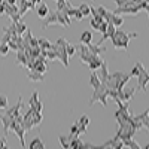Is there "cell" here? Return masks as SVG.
Instances as JSON below:
<instances>
[{"instance_id":"cell-16","label":"cell","mask_w":149,"mask_h":149,"mask_svg":"<svg viewBox=\"0 0 149 149\" xmlns=\"http://www.w3.org/2000/svg\"><path fill=\"white\" fill-rule=\"evenodd\" d=\"M102 63H103V60H102L100 55H93V57L90 58V61L86 63V66H88L91 70H97L98 67L102 66Z\"/></svg>"},{"instance_id":"cell-3","label":"cell","mask_w":149,"mask_h":149,"mask_svg":"<svg viewBox=\"0 0 149 149\" xmlns=\"http://www.w3.org/2000/svg\"><path fill=\"white\" fill-rule=\"evenodd\" d=\"M136 131H137V130L134 128L133 122H131V115H130V118L127 121H124L122 124H119V128L116 131V137H119L121 140L130 139V137H133V136H134Z\"/></svg>"},{"instance_id":"cell-7","label":"cell","mask_w":149,"mask_h":149,"mask_svg":"<svg viewBox=\"0 0 149 149\" xmlns=\"http://www.w3.org/2000/svg\"><path fill=\"white\" fill-rule=\"evenodd\" d=\"M76 52H78V55H79V58H81V61L84 64H86L90 61V58L93 57V54H91V51L88 49V46L86 45H79L78 48H76Z\"/></svg>"},{"instance_id":"cell-9","label":"cell","mask_w":149,"mask_h":149,"mask_svg":"<svg viewBox=\"0 0 149 149\" xmlns=\"http://www.w3.org/2000/svg\"><path fill=\"white\" fill-rule=\"evenodd\" d=\"M12 131L18 136V139H19V142H21V148H26V140H24V136H26L27 131H26V128H24L22 122H21V124H19V122H15L14 127H12Z\"/></svg>"},{"instance_id":"cell-4","label":"cell","mask_w":149,"mask_h":149,"mask_svg":"<svg viewBox=\"0 0 149 149\" xmlns=\"http://www.w3.org/2000/svg\"><path fill=\"white\" fill-rule=\"evenodd\" d=\"M97 102H100L103 106H107V86L104 84H100V86L94 90L93 97L90 98V106H93Z\"/></svg>"},{"instance_id":"cell-52","label":"cell","mask_w":149,"mask_h":149,"mask_svg":"<svg viewBox=\"0 0 149 149\" xmlns=\"http://www.w3.org/2000/svg\"><path fill=\"white\" fill-rule=\"evenodd\" d=\"M145 2H146V3H148V5H149V0H145Z\"/></svg>"},{"instance_id":"cell-21","label":"cell","mask_w":149,"mask_h":149,"mask_svg":"<svg viewBox=\"0 0 149 149\" xmlns=\"http://www.w3.org/2000/svg\"><path fill=\"white\" fill-rule=\"evenodd\" d=\"M100 78H98V74L94 72V70H91V76H90V85L93 86V90H95V88H98L100 86Z\"/></svg>"},{"instance_id":"cell-47","label":"cell","mask_w":149,"mask_h":149,"mask_svg":"<svg viewBox=\"0 0 149 149\" xmlns=\"http://www.w3.org/2000/svg\"><path fill=\"white\" fill-rule=\"evenodd\" d=\"M5 14V6H3V3H0V15H3Z\"/></svg>"},{"instance_id":"cell-29","label":"cell","mask_w":149,"mask_h":149,"mask_svg":"<svg viewBox=\"0 0 149 149\" xmlns=\"http://www.w3.org/2000/svg\"><path fill=\"white\" fill-rule=\"evenodd\" d=\"M15 26H17V34H18V36H22L24 33L27 31V26H26V24H24L21 19L15 22Z\"/></svg>"},{"instance_id":"cell-25","label":"cell","mask_w":149,"mask_h":149,"mask_svg":"<svg viewBox=\"0 0 149 149\" xmlns=\"http://www.w3.org/2000/svg\"><path fill=\"white\" fill-rule=\"evenodd\" d=\"M70 148H73V149L84 148V142L81 140V136H74V137L70 140Z\"/></svg>"},{"instance_id":"cell-11","label":"cell","mask_w":149,"mask_h":149,"mask_svg":"<svg viewBox=\"0 0 149 149\" xmlns=\"http://www.w3.org/2000/svg\"><path fill=\"white\" fill-rule=\"evenodd\" d=\"M98 148H112V149H122V148H124V143H122V140H121L119 137H116V136H115L113 139L107 140L106 143L100 145Z\"/></svg>"},{"instance_id":"cell-23","label":"cell","mask_w":149,"mask_h":149,"mask_svg":"<svg viewBox=\"0 0 149 149\" xmlns=\"http://www.w3.org/2000/svg\"><path fill=\"white\" fill-rule=\"evenodd\" d=\"M79 42L84 43V45L91 43V42H93V33H91V31H82V34H81V40H79Z\"/></svg>"},{"instance_id":"cell-36","label":"cell","mask_w":149,"mask_h":149,"mask_svg":"<svg viewBox=\"0 0 149 149\" xmlns=\"http://www.w3.org/2000/svg\"><path fill=\"white\" fill-rule=\"evenodd\" d=\"M9 51H10V49H9V46H8V43H0V55H8L9 54Z\"/></svg>"},{"instance_id":"cell-38","label":"cell","mask_w":149,"mask_h":149,"mask_svg":"<svg viewBox=\"0 0 149 149\" xmlns=\"http://www.w3.org/2000/svg\"><path fill=\"white\" fill-rule=\"evenodd\" d=\"M0 107L2 109L8 107V97L6 95H0Z\"/></svg>"},{"instance_id":"cell-40","label":"cell","mask_w":149,"mask_h":149,"mask_svg":"<svg viewBox=\"0 0 149 149\" xmlns=\"http://www.w3.org/2000/svg\"><path fill=\"white\" fill-rule=\"evenodd\" d=\"M42 109H43V104H42V102H37V103L33 106V110H34V112H37V113H40V112H42Z\"/></svg>"},{"instance_id":"cell-18","label":"cell","mask_w":149,"mask_h":149,"mask_svg":"<svg viewBox=\"0 0 149 149\" xmlns=\"http://www.w3.org/2000/svg\"><path fill=\"white\" fill-rule=\"evenodd\" d=\"M27 60H29V55L26 54V51L24 49H18L17 51V63L21 66H27Z\"/></svg>"},{"instance_id":"cell-13","label":"cell","mask_w":149,"mask_h":149,"mask_svg":"<svg viewBox=\"0 0 149 149\" xmlns=\"http://www.w3.org/2000/svg\"><path fill=\"white\" fill-rule=\"evenodd\" d=\"M43 19H45V21L42 22V29H46V27H49V26H54V24H58V19H57V10H54V12H49L48 17H45Z\"/></svg>"},{"instance_id":"cell-8","label":"cell","mask_w":149,"mask_h":149,"mask_svg":"<svg viewBox=\"0 0 149 149\" xmlns=\"http://www.w3.org/2000/svg\"><path fill=\"white\" fill-rule=\"evenodd\" d=\"M104 21H107V22H110V24H113L116 29L121 27L122 24H124V18H122L121 15L115 14V12H109V10H107V14H106V17H104Z\"/></svg>"},{"instance_id":"cell-43","label":"cell","mask_w":149,"mask_h":149,"mask_svg":"<svg viewBox=\"0 0 149 149\" xmlns=\"http://www.w3.org/2000/svg\"><path fill=\"white\" fill-rule=\"evenodd\" d=\"M106 30H107V21H103L100 24V27H98V31H100V33H106Z\"/></svg>"},{"instance_id":"cell-27","label":"cell","mask_w":149,"mask_h":149,"mask_svg":"<svg viewBox=\"0 0 149 149\" xmlns=\"http://www.w3.org/2000/svg\"><path fill=\"white\" fill-rule=\"evenodd\" d=\"M42 119H43L42 113H37V112H34L33 116L30 118V122H31V125H33V127H37V125H39V124L42 122Z\"/></svg>"},{"instance_id":"cell-44","label":"cell","mask_w":149,"mask_h":149,"mask_svg":"<svg viewBox=\"0 0 149 149\" xmlns=\"http://www.w3.org/2000/svg\"><path fill=\"white\" fill-rule=\"evenodd\" d=\"M10 39H12V36H10V34H8V33H5V34H3V37H2V40H0V43H8Z\"/></svg>"},{"instance_id":"cell-45","label":"cell","mask_w":149,"mask_h":149,"mask_svg":"<svg viewBox=\"0 0 149 149\" xmlns=\"http://www.w3.org/2000/svg\"><path fill=\"white\" fill-rule=\"evenodd\" d=\"M73 18H76V19H79V21L84 18V15H82V12L79 10V8H76V12H74V17H73Z\"/></svg>"},{"instance_id":"cell-10","label":"cell","mask_w":149,"mask_h":149,"mask_svg":"<svg viewBox=\"0 0 149 149\" xmlns=\"http://www.w3.org/2000/svg\"><path fill=\"white\" fill-rule=\"evenodd\" d=\"M21 106H22V98L19 97V98H18V102H17V104H14L12 107H6V109H5V113L9 115V116H12V118H17V116L19 115V109H21Z\"/></svg>"},{"instance_id":"cell-24","label":"cell","mask_w":149,"mask_h":149,"mask_svg":"<svg viewBox=\"0 0 149 149\" xmlns=\"http://www.w3.org/2000/svg\"><path fill=\"white\" fill-rule=\"evenodd\" d=\"M29 148H30V149H36V148H39V149H43V148H45V143L42 142V139H40V137H34V139H33V140L30 142Z\"/></svg>"},{"instance_id":"cell-19","label":"cell","mask_w":149,"mask_h":149,"mask_svg":"<svg viewBox=\"0 0 149 149\" xmlns=\"http://www.w3.org/2000/svg\"><path fill=\"white\" fill-rule=\"evenodd\" d=\"M29 79L30 81H34V82H42L45 79V73L36 72V70H30L29 72Z\"/></svg>"},{"instance_id":"cell-14","label":"cell","mask_w":149,"mask_h":149,"mask_svg":"<svg viewBox=\"0 0 149 149\" xmlns=\"http://www.w3.org/2000/svg\"><path fill=\"white\" fill-rule=\"evenodd\" d=\"M98 72L97 74H98V78H100V82L102 84H106L107 82V79H109V70H107V61H104L103 60V63H102V66L98 67Z\"/></svg>"},{"instance_id":"cell-48","label":"cell","mask_w":149,"mask_h":149,"mask_svg":"<svg viewBox=\"0 0 149 149\" xmlns=\"http://www.w3.org/2000/svg\"><path fill=\"white\" fill-rule=\"evenodd\" d=\"M3 2H5V3H9V5H15V3H17L15 0H3Z\"/></svg>"},{"instance_id":"cell-50","label":"cell","mask_w":149,"mask_h":149,"mask_svg":"<svg viewBox=\"0 0 149 149\" xmlns=\"http://www.w3.org/2000/svg\"><path fill=\"white\" fill-rule=\"evenodd\" d=\"M33 2H34L36 5H39V3H42V0H33Z\"/></svg>"},{"instance_id":"cell-51","label":"cell","mask_w":149,"mask_h":149,"mask_svg":"<svg viewBox=\"0 0 149 149\" xmlns=\"http://www.w3.org/2000/svg\"><path fill=\"white\" fill-rule=\"evenodd\" d=\"M145 148H146V149H149V145H146V146H145Z\"/></svg>"},{"instance_id":"cell-42","label":"cell","mask_w":149,"mask_h":149,"mask_svg":"<svg viewBox=\"0 0 149 149\" xmlns=\"http://www.w3.org/2000/svg\"><path fill=\"white\" fill-rule=\"evenodd\" d=\"M8 46H9V49H14V51H18V46H17V42L15 40H9L8 42Z\"/></svg>"},{"instance_id":"cell-37","label":"cell","mask_w":149,"mask_h":149,"mask_svg":"<svg viewBox=\"0 0 149 149\" xmlns=\"http://www.w3.org/2000/svg\"><path fill=\"white\" fill-rule=\"evenodd\" d=\"M95 10H97V14L104 19V17H106V14H107V9H106L104 6H97V8H95Z\"/></svg>"},{"instance_id":"cell-34","label":"cell","mask_w":149,"mask_h":149,"mask_svg":"<svg viewBox=\"0 0 149 149\" xmlns=\"http://www.w3.org/2000/svg\"><path fill=\"white\" fill-rule=\"evenodd\" d=\"M37 102H39V93L34 91V93H33V95L30 97V100H29V106H30V107H33Z\"/></svg>"},{"instance_id":"cell-20","label":"cell","mask_w":149,"mask_h":149,"mask_svg":"<svg viewBox=\"0 0 149 149\" xmlns=\"http://www.w3.org/2000/svg\"><path fill=\"white\" fill-rule=\"evenodd\" d=\"M136 91H137V88H130V90H122V97H121V100L122 103L124 102H130L133 95L136 94Z\"/></svg>"},{"instance_id":"cell-26","label":"cell","mask_w":149,"mask_h":149,"mask_svg":"<svg viewBox=\"0 0 149 149\" xmlns=\"http://www.w3.org/2000/svg\"><path fill=\"white\" fill-rule=\"evenodd\" d=\"M37 45H39L40 49H46V51L52 48V43L49 42L48 39H45V37H40V39H37Z\"/></svg>"},{"instance_id":"cell-53","label":"cell","mask_w":149,"mask_h":149,"mask_svg":"<svg viewBox=\"0 0 149 149\" xmlns=\"http://www.w3.org/2000/svg\"><path fill=\"white\" fill-rule=\"evenodd\" d=\"M55 2H58V0H55Z\"/></svg>"},{"instance_id":"cell-22","label":"cell","mask_w":149,"mask_h":149,"mask_svg":"<svg viewBox=\"0 0 149 149\" xmlns=\"http://www.w3.org/2000/svg\"><path fill=\"white\" fill-rule=\"evenodd\" d=\"M48 14H49V8H48V5L46 3H39V6H37V15H39L40 18H45V17H48Z\"/></svg>"},{"instance_id":"cell-15","label":"cell","mask_w":149,"mask_h":149,"mask_svg":"<svg viewBox=\"0 0 149 149\" xmlns=\"http://www.w3.org/2000/svg\"><path fill=\"white\" fill-rule=\"evenodd\" d=\"M57 19H58V24L63 27H69L70 26V17L66 14L64 10H57Z\"/></svg>"},{"instance_id":"cell-49","label":"cell","mask_w":149,"mask_h":149,"mask_svg":"<svg viewBox=\"0 0 149 149\" xmlns=\"http://www.w3.org/2000/svg\"><path fill=\"white\" fill-rule=\"evenodd\" d=\"M84 148H95L93 143H84Z\"/></svg>"},{"instance_id":"cell-33","label":"cell","mask_w":149,"mask_h":149,"mask_svg":"<svg viewBox=\"0 0 149 149\" xmlns=\"http://www.w3.org/2000/svg\"><path fill=\"white\" fill-rule=\"evenodd\" d=\"M66 52H67L69 57H73L74 54H76V46L72 45V43H67L66 45Z\"/></svg>"},{"instance_id":"cell-2","label":"cell","mask_w":149,"mask_h":149,"mask_svg":"<svg viewBox=\"0 0 149 149\" xmlns=\"http://www.w3.org/2000/svg\"><path fill=\"white\" fill-rule=\"evenodd\" d=\"M69 42L64 39V37H60V39H57V42L55 43H52V51H55V54H57V58L63 63V66L64 67H69V55H67V52H66V45H67Z\"/></svg>"},{"instance_id":"cell-17","label":"cell","mask_w":149,"mask_h":149,"mask_svg":"<svg viewBox=\"0 0 149 149\" xmlns=\"http://www.w3.org/2000/svg\"><path fill=\"white\" fill-rule=\"evenodd\" d=\"M86 46H88V49L91 51L93 55H102V54L106 52V46H103V45H91V43H88Z\"/></svg>"},{"instance_id":"cell-28","label":"cell","mask_w":149,"mask_h":149,"mask_svg":"<svg viewBox=\"0 0 149 149\" xmlns=\"http://www.w3.org/2000/svg\"><path fill=\"white\" fill-rule=\"evenodd\" d=\"M122 143H124V148H130V149H139V148H140L137 143L133 140V137H130V139H124Z\"/></svg>"},{"instance_id":"cell-6","label":"cell","mask_w":149,"mask_h":149,"mask_svg":"<svg viewBox=\"0 0 149 149\" xmlns=\"http://www.w3.org/2000/svg\"><path fill=\"white\" fill-rule=\"evenodd\" d=\"M3 6H5V14L9 15L10 19L14 21V22H17V21H19V19L22 18V17L19 15V8H18L17 5H9V3H5V2H3Z\"/></svg>"},{"instance_id":"cell-30","label":"cell","mask_w":149,"mask_h":149,"mask_svg":"<svg viewBox=\"0 0 149 149\" xmlns=\"http://www.w3.org/2000/svg\"><path fill=\"white\" fill-rule=\"evenodd\" d=\"M58 140H60V143H61V146H63L64 149H69L70 148V139H69V136H58Z\"/></svg>"},{"instance_id":"cell-12","label":"cell","mask_w":149,"mask_h":149,"mask_svg":"<svg viewBox=\"0 0 149 149\" xmlns=\"http://www.w3.org/2000/svg\"><path fill=\"white\" fill-rule=\"evenodd\" d=\"M0 119H2V122H3V128H5V133L8 134L9 131H12V127H14V124H15V119L12 118V116H9V115H0Z\"/></svg>"},{"instance_id":"cell-32","label":"cell","mask_w":149,"mask_h":149,"mask_svg":"<svg viewBox=\"0 0 149 149\" xmlns=\"http://www.w3.org/2000/svg\"><path fill=\"white\" fill-rule=\"evenodd\" d=\"M3 31L8 33V34H10V36H15V34H17V26H15V22L12 21V24H10L9 27H5Z\"/></svg>"},{"instance_id":"cell-35","label":"cell","mask_w":149,"mask_h":149,"mask_svg":"<svg viewBox=\"0 0 149 149\" xmlns=\"http://www.w3.org/2000/svg\"><path fill=\"white\" fill-rule=\"evenodd\" d=\"M78 124H79V125H84V127H88V124H90V118H88V115H82V116L79 118Z\"/></svg>"},{"instance_id":"cell-41","label":"cell","mask_w":149,"mask_h":149,"mask_svg":"<svg viewBox=\"0 0 149 149\" xmlns=\"http://www.w3.org/2000/svg\"><path fill=\"white\" fill-rule=\"evenodd\" d=\"M128 74H130L131 78H134V76H137V74H139V66H137V63H136V66L133 67V70H131Z\"/></svg>"},{"instance_id":"cell-1","label":"cell","mask_w":149,"mask_h":149,"mask_svg":"<svg viewBox=\"0 0 149 149\" xmlns=\"http://www.w3.org/2000/svg\"><path fill=\"white\" fill-rule=\"evenodd\" d=\"M137 37V33H127L122 30H116L113 34H112V42H113L115 49H128V42L130 39H134Z\"/></svg>"},{"instance_id":"cell-5","label":"cell","mask_w":149,"mask_h":149,"mask_svg":"<svg viewBox=\"0 0 149 149\" xmlns=\"http://www.w3.org/2000/svg\"><path fill=\"white\" fill-rule=\"evenodd\" d=\"M137 66H139V74L136 76V78H137V88L146 91V85L149 84V73H148V70L145 69L143 63H140V61H139Z\"/></svg>"},{"instance_id":"cell-46","label":"cell","mask_w":149,"mask_h":149,"mask_svg":"<svg viewBox=\"0 0 149 149\" xmlns=\"http://www.w3.org/2000/svg\"><path fill=\"white\" fill-rule=\"evenodd\" d=\"M3 148H6V139L5 137L0 139V149H3Z\"/></svg>"},{"instance_id":"cell-39","label":"cell","mask_w":149,"mask_h":149,"mask_svg":"<svg viewBox=\"0 0 149 149\" xmlns=\"http://www.w3.org/2000/svg\"><path fill=\"white\" fill-rule=\"evenodd\" d=\"M67 5V0H58L57 2V10H63Z\"/></svg>"},{"instance_id":"cell-31","label":"cell","mask_w":149,"mask_h":149,"mask_svg":"<svg viewBox=\"0 0 149 149\" xmlns=\"http://www.w3.org/2000/svg\"><path fill=\"white\" fill-rule=\"evenodd\" d=\"M79 10L82 12V15H84V17L91 15V6H88L86 3H82V5L79 6Z\"/></svg>"}]
</instances>
